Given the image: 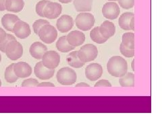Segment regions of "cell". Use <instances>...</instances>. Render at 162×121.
<instances>
[{
	"instance_id": "1",
	"label": "cell",
	"mask_w": 162,
	"mask_h": 121,
	"mask_svg": "<svg viewBox=\"0 0 162 121\" xmlns=\"http://www.w3.org/2000/svg\"><path fill=\"white\" fill-rule=\"evenodd\" d=\"M107 70L112 76L121 77L126 73L128 64L126 60L120 56H114L107 63Z\"/></svg>"
},
{
	"instance_id": "2",
	"label": "cell",
	"mask_w": 162,
	"mask_h": 121,
	"mask_svg": "<svg viewBox=\"0 0 162 121\" xmlns=\"http://www.w3.org/2000/svg\"><path fill=\"white\" fill-rule=\"evenodd\" d=\"M56 78L61 85H73L77 80V74L72 69L65 67L61 68L56 74Z\"/></svg>"
},
{
	"instance_id": "3",
	"label": "cell",
	"mask_w": 162,
	"mask_h": 121,
	"mask_svg": "<svg viewBox=\"0 0 162 121\" xmlns=\"http://www.w3.org/2000/svg\"><path fill=\"white\" fill-rule=\"evenodd\" d=\"M95 17L91 13L81 12L78 14L75 24L76 27L82 31H88L91 30L95 24Z\"/></svg>"
},
{
	"instance_id": "4",
	"label": "cell",
	"mask_w": 162,
	"mask_h": 121,
	"mask_svg": "<svg viewBox=\"0 0 162 121\" xmlns=\"http://www.w3.org/2000/svg\"><path fill=\"white\" fill-rule=\"evenodd\" d=\"M78 57L83 63L92 61L97 58L98 55V49L94 45L86 44L83 46L79 51H78Z\"/></svg>"
},
{
	"instance_id": "5",
	"label": "cell",
	"mask_w": 162,
	"mask_h": 121,
	"mask_svg": "<svg viewBox=\"0 0 162 121\" xmlns=\"http://www.w3.org/2000/svg\"><path fill=\"white\" fill-rule=\"evenodd\" d=\"M37 35L43 42L51 44L57 37V31L53 26L50 24H46L40 28Z\"/></svg>"
},
{
	"instance_id": "6",
	"label": "cell",
	"mask_w": 162,
	"mask_h": 121,
	"mask_svg": "<svg viewBox=\"0 0 162 121\" xmlns=\"http://www.w3.org/2000/svg\"><path fill=\"white\" fill-rule=\"evenodd\" d=\"M5 53L11 60H16L22 56L23 47L17 40H12L8 43L5 50Z\"/></svg>"
},
{
	"instance_id": "7",
	"label": "cell",
	"mask_w": 162,
	"mask_h": 121,
	"mask_svg": "<svg viewBox=\"0 0 162 121\" xmlns=\"http://www.w3.org/2000/svg\"><path fill=\"white\" fill-rule=\"evenodd\" d=\"M41 62L43 65L50 70H55L59 65L60 56L54 51H46L42 57Z\"/></svg>"
},
{
	"instance_id": "8",
	"label": "cell",
	"mask_w": 162,
	"mask_h": 121,
	"mask_svg": "<svg viewBox=\"0 0 162 121\" xmlns=\"http://www.w3.org/2000/svg\"><path fill=\"white\" fill-rule=\"evenodd\" d=\"M120 9L116 3L114 2H108L104 4L102 8L103 16L106 19L115 20L120 15Z\"/></svg>"
},
{
	"instance_id": "9",
	"label": "cell",
	"mask_w": 162,
	"mask_h": 121,
	"mask_svg": "<svg viewBox=\"0 0 162 121\" xmlns=\"http://www.w3.org/2000/svg\"><path fill=\"white\" fill-rule=\"evenodd\" d=\"M12 33H14L18 38L25 39L31 35V30L28 24L20 20L14 24Z\"/></svg>"
},
{
	"instance_id": "10",
	"label": "cell",
	"mask_w": 162,
	"mask_h": 121,
	"mask_svg": "<svg viewBox=\"0 0 162 121\" xmlns=\"http://www.w3.org/2000/svg\"><path fill=\"white\" fill-rule=\"evenodd\" d=\"M62 6L56 2H50L46 5L44 9V18L48 19H56L62 14Z\"/></svg>"
},
{
	"instance_id": "11",
	"label": "cell",
	"mask_w": 162,
	"mask_h": 121,
	"mask_svg": "<svg viewBox=\"0 0 162 121\" xmlns=\"http://www.w3.org/2000/svg\"><path fill=\"white\" fill-rule=\"evenodd\" d=\"M103 74V68L99 63H94L89 65L85 69V76L89 80L94 82L99 79Z\"/></svg>"
},
{
	"instance_id": "12",
	"label": "cell",
	"mask_w": 162,
	"mask_h": 121,
	"mask_svg": "<svg viewBox=\"0 0 162 121\" xmlns=\"http://www.w3.org/2000/svg\"><path fill=\"white\" fill-rule=\"evenodd\" d=\"M34 73L37 77L41 80L51 79L54 76L55 70H50L43 65L41 61L38 62L34 69Z\"/></svg>"
},
{
	"instance_id": "13",
	"label": "cell",
	"mask_w": 162,
	"mask_h": 121,
	"mask_svg": "<svg viewBox=\"0 0 162 121\" xmlns=\"http://www.w3.org/2000/svg\"><path fill=\"white\" fill-rule=\"evenodd\" d=\"M74 26V20L69 15H63L57 20L56 26L57 30L60 33H68V31L73 28Z\"/></svg>"
},
{
	"instance_id": "14",
	"label": "cell",
	"mask_w": 162,
	"mask_h": 121,
	"mask_svg": "<svg viewBox=\"0 0 162 121\" xmlns=\"http://www.w3.org/2000/svg\"><path fill=\"white\" fill-rule=\"evenodd\" d=\"M14 71L18 78H26L32 74V68L30 65L23 61L14 63Z\"/></svg>"
},
{
	"instance_id": "15",
	"label": "cell",
	"mask_w": 162,
	"mask_h": 121,
	"mask_svg": "<svg viewBox=\"0 0 162 121\" xmlns=\"http://www.w3.org/2000/svg\"><path fill=\"white\" fill-rule=\"evenodd\" d=\"M66 39L71 46L77 47L83 45L85 41V35L81 31L73 30L66 36Z\"/></svg>"
},
{
	"instance_id": "16",
	"label": "cell",
	"mask_w": 162,
	"mask_h": 121,
	"mask_svg": "<svg viewBox=\"0 0 162 121\" xmlns=\"http://www.w3.org/2000/svg\"><path fill=\"white\" fill-rule=\"evenodd\" d=\"M47 51V47L40 42H34L29 48L31 55L35 59H41L43 55Z\"/></svg>"
},
{
	"instance_id": "17",
	"label": "cell",
	"mask_w": 162,
	"mask_h": 121,
	"mask_svg": "<svg viewBox=\"0 0 162 121\" xmlns=\"http://www.w3.org/2000/svg\"><path fill=\"white\" fill-rule=\"evenodd\" d=\"M99 27V32L101 35L106 39H110L115 33V26L113 22L105 20Z\"/></svg>"
},
{
	"instance_id": "18",
	"label": "cell",
	"mask_w": 162,
	"mask_h": 121,
	"mask_svg": "<svg viewBox=\"0 0 162 121\" xmlns=\"http://www.w3.org/2000/svg\"><path fill=\"white\" fill-rule=\"evenodd\" d=\"M18 20H20V18L16 15L5 14L2 18V24L5 30L12 33L14 26Z\"/></svg>"
},
{
	"instance_id": "19",
	"label": "cell",
	"mask_w": 162,
	"mask_h": 121,
	"mask_svg": "<svg viewBox=\"0 0 162 121\" xmlns=\"http://www.w3.org/2000/svg\"><path fill=\"white\" fill-rule=\"evenodd\" d=\"M24 6V0H5V10L11 12L21 11Z\"/></svg>"
},
{
	"instance_id": "20",
	"label": "cell",
	"mask_w": 162,
	"mask_h": 121,
	"mask_svg": "<svg viewBox=\"0 0 162 121\" xmlns=\"http://www.w3.org/2000/svg\"><path fill=\"white\" fill-rule=\"evenodd\" d=\"M93 0H74L75 10L79 12H88L92 9Z\"/></svg>"
},
{
	"instance_id": "21",
	"label": "cell",
	"mask_w": 162,
	"mask_h": 121,
	"mask_svg": "<svg viewBox=\"0 0 162 121\" xmlns=\"http://www.w3.org/2000/svg\"><path fill=\"white\" fill-rule=\"evenodd\" d=\"M134 16V13L132 12H125L122 14L118 20V24L122 30L128 31L131 30L130 28V22L132 17Z\"/></svg>"
},
{
	"instance_id": "22",
	"label": "cell",
	"mask_w": 162,
	"mask_h": 121,
	"mask_svg": "<svg viewBox=\"0 0 162 121\" xmlns=\"http://www.w3.org/2000/svg\"><path fill=\"white\" fill-rule=\"evenodd\" d=\"M56 46L57 49L61 53H68V52L74 50L75 48L69 44L66 39V36H61L56 42Z\"/></svg>"
},
{
	"instance_id": "23",
	"label": "cell",
	"mask_w": 162,
	"mask_h": 121,
	"mask_svg": "<svg viewBox=\"0 0 162 121\" xmlns=\"http://www.w3.org/2000/svg\"><path fill=\"white\" fill-rule=\"evenodd\" d=\"M78 51H73L68 54V63L70 67L73 68H81L85 65V63L81 61L78 57Z\"/></svg>"
},
{
	"instance_id": "24",
	"label": "cell",
	"mask_w": 162,
	"mask_h": 121,
	"mask_svg": "<svg viewBox=\"0 0 162 121\" xmlns=\"http://www.w3.org/2000/svg\"><path fill=\"white\" fill-rule=\"evenodd\" d=\"M119 83L122 87H134V74L131 72H126L124 76L120 77Z\"/></svg>"
},
{
	"instance_id": "25",
	"label": "cell",
	"mask_w": 162,
	"mask_h": 121,
	"mask_svg": "<svg viewBox=\"0 0 162 121\" xmlns=\"http://www.w3.org/2000/svg\"><path fill=\"white\" fill-rule=\"evenodd\" d=\"M122 43L126 47L134 49V34L133 33H126L122 35Z\"/></svg>"
},
{
	"instance_id": "26",
	"label": "cell",
	"mask_w": 162,
	"mask_h": 121,
	"mask_svg": "<svg viewBox=\"0 0 162 121\" xmlns=\"http://www.w3.org/2000/svg\"><path fill=\"white\" fill-rule=\"evenodd\" d=\"M14 63H12V64L8 66L5 71V79L7 82L10 83H15L18 79V77L16 76L15 73H14Z\"/></svg>"
},
{
	"instance_id": "27",
	"label": "cell",
	"mask_w": 162,
	"mask_h": 121,
	"mask_svg": "<svg viewBox=\"0 0 162 121\" xmlns=\"http://www.w3.org/2000/svg\"><path fill=\"white\" fill-rule=\"evenodd\" d=\"M90 37L92 41L97 43V44H103L108 39L103 38L99 32V27L97 26L94 28L90 33Z\"/></svg>"
},
{
	"instance_id": "28",
	"label": "cell",
	"mask_w": 162,
	"mask_h": 121,
	"mask_svg": "<svg viewBox=\"0 0 162 121\" xmlns=\"http://www.w3.org/2000/svg\"><path fill=\"white\" fill-rule=\"evenodd\" d=\"M50 2L49 0H41V1L37 3L35 7V10H36V13L38 14V15L40 17H43L44 18V9L48 3Z\"/></svg>"
},
{
	"instance_id": "29",
	"label": "cell",
	"mask_w": 162,
	"mask_h": 121,
	"mask_svg": "<svg viewBox=\"0 0 162 121\" xmlns=\"http://www.w3.org/2000/svg\"><path fill=\"white\" fill-rule=\"evenodd\" d=\"M120 51L121 54L127 58H131L134 56V49H131L124 46L122 43L120 45Z\"/></svg>"
},
{
	"instance_id": "30",
	"label": "cell",
	"mask_w": 162,
	"mask_h": 121,
	"mask_svg": "<svg viewBox=\"0 0 162 121\" xmlns=\"http://www.w3.org/2000/svg\"><path fill=\"white\" fill-rule=\"evenodd\" d=\"M50 24V22H49L47 20H42V19L36 20V21L33 23V25L34 33L36 34H38L40 28H41L43 26H45L46 24Z\"/></svg>"
},
{
	"instance_id": "31",
	"label": "cell",
	"mask_w": 162,
	"mask_h": 121,
	"mask_svg": "<svg viewBox=\"0 0 162 121\" xmlns=\"http://www.w3.org/2000/svg\"><path fill=\"white\" fill-rule=\"evenodd\" d=\"M120 6L125 10L132 8L134 5V0H117Z\"/></svg>"
},
{
	"instance_id": "32",
	"label": "cell",
	"mask_w": 162,
	"mask_h": 121,
	"mask_svg": "<svg viewBox=\"0 0 162 121\" xmlns=\"http://www.w3.org/2000/svg\"><path fill=\"white\" fill-rule=\"evenodd\" d=\"M12 40H16L15 37L13 35H11V34H7L6 39H5L3 42L0 43V51H2L3 53H5V48H6L8 43L10 42L11 41H12Z\"/></svg>"
},
{
	"instance_id": "33",
	"label": "cell",
	"mask_w": 162,
	"mask_h": 121,
	"mask_svg": "<svg viewBox=\"0 0 162 121\" xmlns=\"http://www.w3.org/2000/svg\"><path fill=\"white\" fill-rule=\"evenodd\" d=\"M38 84L39 82L37 79L30 78L23 81L21 86L22 87H37Z\"/></svg>"
},
{
	"instance_id": "34",
	"label": "cell",
	"mask_w": 162,
	"mask_h": 121,
	"mask_svg": "<svg viewBox=\"0 0 162 121\" xmlns=\"http://www.w3.org/2000/svg\"><path fill=\"white\" fill-rule=\"evenodd\" d=\"M95 87H112V84L108 80L101 79L95 83Z\"/></svg>"
},
{
	"instance_id": "35",
	"label": "cell",
	"mask_w": 162,
	"mask_h": 121,
	"mask_svg": "<svg viewBox=\"0 0 162 121\" xmlns=\"http://www.w3.org/2000/svg\"><path fill=\"white\" fill-rule=\"evenodd\" d=\"M7 37V33H5V31L2 29V28H0V43H2L6 39Z\"/></svg>"
},
{
	"instance_id": "36",
	"label": "cell",
	"mask_w": 162,
	"mask_h": 121,
	"mask_svg": "<svg viewBox=\"0 0 162 121\" xmlns=\"http://www.w3.org/2000/svg\"><path fill=\"white\" fill-rule=\"evenodd\" d=\"M37 87H55V85L51 82H42L39 83Z\"/></svg>"
},
{
	"instance_id": "37",
	"label": "cell",
	"mask_w": 162,
	"mask_h": 121,
	"mask_svg": "<svg viewBox=\"0 0 162 121\" xmlns=\"http://www.w3.org/2000/svg\"><path fill=\"white\" fill-rule=\"evenodd\" d=\"M5 10V0H0V11Z\"/></svg>"
},
{
	"instance_id": "38",
	"label": "cell",
	"mask_w": 162,
	"mask_h": 121,
	"mask_svg": "<svg viewBox=\"0 0 162 121\" xmlns=\"http://www.w3.org/2000/svg\"><path fill=\"white\" fill-rule=\"evenodd\" d=\"M130 28H131V30L132 31H134V16L132 17L131 20V22H130Z\"/></svg>"
},
{
	"instance_id": "39",
	"label": "cell",
	"mask_w": 162,
	"mask_h": 121,
	"mask_svg": "<svg viewBox=\"0 0 162 121\" xmlns=\"http://www.w3.org/2000/svg\"><path fill=\"white\" fill-rule=\"evenodd\" d=\"M75 87H90V85H89L88 83H86L81 82V83H77V84L75 85Z\"/></svg>"
},
{
	"instance_id": "40",
	"label": "cell",
	"mask_w": 162,
	"mask_h": 121,
	"mask_svg": "<svg viewBox=\"0 0 162 121\" xmlns=\"http://www.w3.org/2000/svg\"><path fill=\"white\" fill-rule=\"evenodd\" d=\"M58 1L60 2V3H62V4H69V3H70L72 0H58Z\"/></svg>"
},
{
	"instance_id": "41",
	"label": "cell",
	"mask_w": 162,
	"mask_h": 121,
	"mask_svg": "<svg viewBox=\"0 0 162 121\" xmlns=\"http://www.w3.org/2000/svg\"><path fill=\"white\" fill-rule=\"evenodd\" d=\"M131 67H132V71H134V59H133L131 63Z\"/></svg>"
},
{
	"instance_id": "42",
	"label": "cell",
	"mask_w": 162,
	"mask_h": 121,
	"mask_svg": "<svg viewBox=\"0 0 162 121\" xmlns=\"http://www.w3.org/2000/svg\"><path fill=\"white\" fill-rule=\"evenodd\" d=\"M108 1H110V2H115V1H117V0H108Z\"/></svg>"
},
{
	"instance_id": "43",
	"label": "cell",
	"mask_w": 162,
	"mask_h": 121,
	"mask_svg": "<svg viewBox=\"0 0 162 121\" xmlns=\"http://www.w3.org/2000/svg\"><path fill=\"white\" fill-rule=\"evenodd\" d=\"M1 60H2V55L1 54H0V62H1Z\"/></svg>"
},
{
	"instance_id": "44",
	"label": "cell",
	"mask_w": 162,
	"mask_h": 121,
	"mask_svg": "<svg viewBox=\"0 0 162 121\" xmlns=\"http://www.w3.org/2000/svg\"><path fill=\"white\" fill-rule=\"evenodd\" d=\"M1 86H2V81L0 79V87H1Z\"/></svg>"
}]
</instances>
